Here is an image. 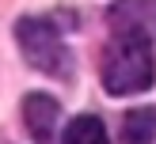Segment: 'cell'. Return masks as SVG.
Here are the masks:
<instances>
[{
    "label": "cell",
    "mask_w": 156,
    "mask_h": 144,
    "mask_svg": "<svg viewBox=\"0 0 156 144\" xmlns=\"http://www.w3.org/2000/svg\"><path fill=\"white\" fill-rule=\"evenodd\" d=\"M23 121H27L34 144H53L57 121H61V102L50 99L46 91H30V95L23 99Z\"/></svg>",
    "instance_id": "obj_4"
},
{
    "label": "cell",
    "mask_w": 156,
    "mask_h": 144,
    "mask_svg": "<svg viewBox=\"0 0 156 144\" xmlns=\"http://www.w3.org/2000/svg\"><path fill=\"white\" fill-rule=\"evenodd\" d=\"M126 144H152L156 140V106H133L122 121Z\"/></svg>",
    "instance_id": "obj_5"
},
{
    "label": "cell",
    "mask_w": 156,
    "mask_h": 144,
    "mask_svg": "<svg viewBox=\"0 0 156 144\" xmlns=\"http://www.w3.org/2000/svg\"><path fill=\"white\" fill-rule=\"evenodd\" d=\"M156 80L152 45L141 38H114L103 57V87L111 95H137L149 91Z\"/></svg>",
    "instance_id": "obj_1"
},
{
    "label": "cell",
    "mask_w": 156,
    "mask_h": 144,
    "mask_svg": "<svg viewBox=\"0 0 156 144\" xmlns=\"http://www.w3.org/2000/svg\"><path fill=\"white\" fill-rule=\"evenodd\" d=\"M61 144H111V140H107V125L95 114H80V118L69 121Z\"/></svg>",
    "instance_id": "obj_6"
},
{
    "label": "cell",
    "mask_w": 156,
    "mask_h": 144,
    "mask_svg": "<svg viewBox=\"0 0 156 144\" xmlns=\"http://www.w3.org/2000/svg\"><path fill=\"white\" fill-rule=\"evenodd\" d=\"M15 38H19V49L27 57V65L34 72L57 76V80H69V68H73V53H69L61 30L53 27L42 15H27V19L15 23Z\"/></svg>",
    "instance_id": "obj_2"
},
{
    "label": "cell",
    "mask_w": 156,
    "mask_h": 144,
    "mask_svg": "<svg viewBox=\"0 0 156 144\" xmlns=\"http://www.w3.org/2000/svg\"><path fill=\"white\" fill-rule=\"evenodd\" d=\"M107 27L114 38H141V42H156V0H118L107 12Z\"/></svg>",
    "instance_id": "obj_3"
}]
</instances>
